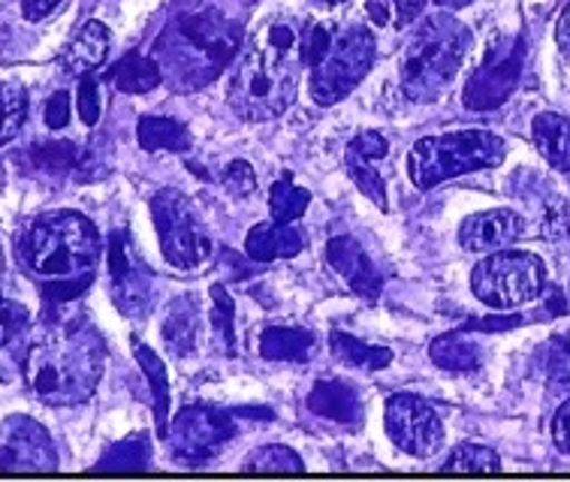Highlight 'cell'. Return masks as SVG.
Masks as SVG:
<instances>
[{
  "mask_svg": "<svg viewBox=\"0 0 570 482\" xmlns=\"http://www.w3.org/2000/svg\"><path fill=\"white\" fill-rule=\"evenodd\" d=\"M106 365V344L91 326H70L28 350L24 380L46 404H79L91 399Z\"/></svg>",
  "mask_w": 570,
  "mask_h": 482,
  "instance_id": "cell-1",
  "label": "cell"
},
{
  "mask_svg": "<svg viewBox=\"0 0 570 482\" xmlns=\"http://www.w3.org/2000/svg\"><path fill=\"white\" fill-rule=\"evenodd\" d=\"M239 24L227 21L220 12L203 10L181 16L157 40L160 70L178 91H197L224 72L239 49Z\"/></svg>",
  "mask_w": 570,
  "mask_h": 482,
  "instance_id": "cell-2",
  "label": "cell"
},
{
  "mask_svg": "<svg viewBox=\"0 0 570 482\" xmlns=\"http://www.w3.org/2000/svg\"><path fill=\"white\" fill-rule=\"evenodd\" d=\"M471 33L450 12L423 19L402 55V91L416 104H435L462 70Z\"/></svg>",
  "mask_w": 570,
  "mask_h": 482,
  "instance_id": "cell-3",
  "label": "cell"
},
{
  "mask_svg": "<svg viewBox=\"0 0 570 482\" xmlns=\"http://www.w3.org/2000/svg\"><path fill=\"white\" fill-rule=\"evenodd\" d=\"M21 257L33 275L76 277L88 275L100 257V233L79 212L40 217L21 242Z\"/></svg>",
  "mask_w": 570,
  "mask_h": 482,
  "instance_id": "cell-4",
  "label": "cell"
},
{
  "mask_svg": "<svg viewBox=\"0 0 570 482\" xmlns=\"http://www.w3.org/2000/svg\"><path fill=\"white\" fill-rule=\"evenodd\" d=\"M299 58L278 55L254 42L229 79V106L245 121H269L287 112L299 91Z\"/></svg>",
  "mask_w": 570,
  "mask_h": 482,
  "instance_id": "cell-5",
  "label": "cell"
},
{
  "mask_svg": "<svg viewBox=\"0 0 570 482\" xmlns=\"http://www.w3.org/2000/svg\"><path fill=\"white\" fill-rule=\"evenodd\" d=\"M508 145L489 130H459V134L425 136L411 148L407 173L420 190L444 185L459 175L492 169L504 160Z\"/></svg>",
  "mask_w": 570,
  "mask_h": 482,
  "instance_id": "cell-6",
  "label": "cell"
},
{
  "mask_svg": "<svg viewBox=\"0 0 570 482\" xmlns=\"http://www.w3.org/2000/svg\"><path fill=\"white\" fill-rule=\"evenodd\" d=\"M474 296L489 308H519L529 305L547 287V268L540 257L525 250H498L474 268Z\"/></svg>",
  "mask_w": 570,
  "mask_h": 482,
  "instance_id": "cell-7",
  "label": "cell"
},
{
  "mask_svg": "<svg viewBox=\"0 0 570 482\" xmlns=\"http://www.w3.org/2000/svg\"><path fill=\"white\" fill-rule=\"evenodd\" d=\"M151 217H155L160 250L169 266L194 272L212 257V238L206 226L190 206L181 190H160L151 199Z\"/></svg>",
  "mask_w": 570,
  "mask_h": 482,
  "instance_id": "cell-8",
  "label": "cell"
},
{
  "mask_svg": "<svg viewBox=\"0 0 570 482\" xmlns=\"http://www.w3.org/2000/svg\"><path fill=\"white\" fill-rule=\"evenodd\" d=\"M374 63V37L365 28H351L332 42L330 52L312 76V94L321 106L344 100L347 94L363 82Z\"/></svg>",
  "mask_w": 570,
  "mask_h": 482,
  "instance_id": "cell-9",
  "label": "cell"
},
{
  "mask_svg": "<svg viewBox=\"0 0 570 482\" xmlns=\"http://www.w3.org/2000/svg\"><path fill=\"white\" fill-rule=\"evenodd\" d=\"M522 63H525V42L519 37L495 40L483 55L478 70L471 72L462 104L471 112H492L501 104H508L510 94L517 91Z\"/></svg>",
  "mask_w": 570,
  "mask_h": 482,
  "instance_id": "cell-10",
  "label": "cell"
},
{
  "mask_svg": "<svg viewBox=\"0 0 570 482\" xmlns=\"http://www.w3.org/2000/svg\"><path fill=\"white\" fill-rule=\"evenodd\" d=\"M386 434L390 441L414 459H429L444 446V425L435 407L420 395H393L386 401Z\"/></svg>",
  "mask_w": 570,
  "mask_h": 482,
  "instance_id": "cell-11",
  "label": "cell"
},
{
  "mask_svg": "<svg viewBox=\"0 0 570 482\" xmlns=\"http://www.w3.org/2000/svg\"><path fill=\"white\" fill-rule=\"evenodd\" d=\"M236 437L227 413L212 407H185L173 422V452L185 462H208Z\"/></svg>",
  "mask_w": 570,
  "mask_h": 482,
  "instance_id": "cell-12",
  "label": "cell"
},
{
  "mask_svg": "<svg viewBox=\"0 0 570 482\" xmlns=\"http://www.w3.org/2000/svg\"><path fill=\"white\" fill-rule=\"evenodd\" d=\"M58 468V450H55L49 431L31 416H10L0 425V471L42 473Z\"/></svg>",
  "mask_w": 570,
  "mask_h": 482,
  "instance_id": "cell-13",
  "label": "cell"
},
{
  "mask_svg": "<svg viewBox=\"0 0 570 482\" xmlns=\"http://www.w3.org/2000/svg\"><path fill=\"white\" fill-rule=\"evenodd\" d=\"M109 277H112V298L121 314L127 317L146 314L151 305V275L125 229H118L109 238Z\"/></svg>",
  "mask_w": 570,
  "mask_h": 482,
  "instance_id": "cell-14",
  "label": "cell"
},
{
  "mask_svg": "<svg viewBox=\"0 0 570 482\" xmlns=\"http://www.w3.org/2000/svg\"><path fill=\"white\" fill-rule=\"evenodd\" d=\"M326 263L335 268V275L342 277L344 284L365 302H377L381 289H384V275L374 268L360 242L351 236H335L326 245Z\"/></svg>",
  "mask_w": 570,
  "mask_h": 482,
  "instance_id": "cell-15",
  "label": "cell"
},
{
  "mask_svg": "<svg viewBox=\"0 0 570 482\" xmlns=\"http://www.w3.org/2000/svg\"><path fill=\"white\" fill-rule=\"evenodd\" d=\"M390 155V145L381 134L374 130H365L347 145L344 151V166H347V175H351L356 187L363 190L368 199H374V206L386 208V181L377 164Z\"/></svg>",
  "mask_w": 570,
  "mask_h": 482,
  "instance_id": "cell-16",
  "label": "cell"
},
{
  "mask_svg": "<svg viewBox=\"0 0 570 482\" xmlns=\"http://www.w3.org/2000/svg\"><path fill=\"white\" fill-rule=\"evenodd\" d=\"M525 236V220L510 212V208H495V212H480L471 215L459 226V242L465 250L483 254V250H501L510 242Z\"/></svg>",
  "mask_w": 570,
  "mask_h": 482,
  "instance_id": "cell-17",
  "label": "cell"
},
{
  "mask_svg": "<svg viewBox=\"0 0 570 482\" xmlns=\"http://www.w3.org/2000/svg\"><path fill=\"white\" fill-rule=\"evenodd\" d=\"M308 411L323 416V420L338 422V425H351L356 429L363 422V399L360 392L338 383V380H321L308 395Z\"/></svg>",
  "mask_w": 570,
  "mask_h": 482,
  "instance_id": "cell-18",
  "label": "cell"
},
{
  "mask_svg": "<svg viewBox=\"0 0 570 482\" xmlns=\"http://www.w3.org/2000/svg\"><path fill=\"white\" fill-rule=\"evenodd\" d=\"M305 247V238L293 224H257L245 238V250L257 263H275V259H291Z\"/></svg>",
  "mask_w": 570,
  "mask_h": 482,
  "instance_id": "cell-19",
  "label": "cell"
},
{
  "mask_svg": "<svg viewBox=\"0 0 570 482\" xmlns=\"http://www.w3.org/2000/svg\"><path fill=\"white\" fill-rule=\"evenodd\" d=\"M106 52H109V31H106V24L104 21H88V24H82L76 31L73 40L67 42L61 61L73 76H88V72L97 70L106 61Z\"/></svg>",
  "mask_w": 570,
  "mask_h": 482,
  "instance_id": "cell-20",
  "label": "cell"
},
{
  "mask_svg": "<svg viewBox=\"0 0 570 482\" xmlns=\"http://www.w3.org/2000/svg\"><path fill=\"white\" fill-rule=\"evenodd\" d=\"M164 341L173 356H187L199 347V305L190 296L173 302L164 319Z\"/></svg>",
  "mask_w": 570,
  "mask_h": 482,
  "instance_id": "cell-21",
  "label": "cell"
},
{
  "mask_svg": "<svg viewBox=\"0 0 570 482\" xmlns=\"http://www.w3.org/2000/svg\"><path fill=\"white\" fill-rule=\"evenodd\" d=\"M531 136L534 145L540 148V155L550 160L559 173L570 169V118L556 112H543L531 124Z\"/></svg>",
  "mask_w": 570,
  "mask_h": 482,
  "instance_id": "cell-22",
  "label": "cell"
},
{
  "mask_svg": "<svg viewBox=\"0 0 570 482\" xmlns=\"http://www.w3.org/2000/svg\"><path fill=\"white\" fill-rule=\"evenodd\" d=\"M429 356H432L438 368L478 371L480 362H483V350H480L478 341L468 335V328H462V332H446V335L432 341Z\"/></svg>",
  "mask_w": 570,
  "mask_h": 482,
  "instance_id": "cell-23",
  "label": "cell"
},
{
  "mask_svg": "<svg viewBox=\"0 0 570 482\" xmlns=\"http://www.w3.org/2000/svg\"><path fill=\"white\" fill-rule=\"evenodd\" d=\"M314 350V335L305 328L272 326L259 338V356L269 362H308Z\"/></svg>",
  "mask_w": 570,
  "mask_h": 482,
  "instance_id": "cell-24",
  "label": "cell"
},
{
  "mask_svg": "<svg viewBox=\"0 0 570 482\" xmlns=\"http://www.w3.org/2000/svg\"><path fill=\"white\" fill-rule=\"evenodd\" d=\"M160 79H164L160 61L146 58V55H139V52L125 55L121 61L115 63V70H112V82L121 94L155 91L157 85H160Z\"/></svg>",
  "mask_w": 570,
  "mask_h": 482,
  "instance_id": "cell-25",
  "label": "cell"
},
{
  "mask_svg": "<svg viewBox=\"0 0 570 482\" xmlns=\"http://www.w3.org/2000/svg\"><path fill=\"white\" fill-rule=\"evenodd\" d=\"M136 362L146 371L148 386H151V399H155V416H157V437L169 434V380H166V365L157 360V353L146 347L142 341L134 344Z\"/></svg>",
  "mask_w": 570,
  "mask_h": 482,
  "instance_id": "cell-26",
  "label": "cell"
},
{
  "mask_svg": "<svg viewBox=\"0 0 570 482\" xmlns=\"http://www.w3.org/2000/svg\"><path fill=\"white\" fill-rule=\"evenodd\" d=\"M136 136H139V145L146 151H187L190 148V130L173 118L146 115L136 127Z\"/></svg>",
  "mask_w": 570,
  "mask_h": 482,
  "instance_id": "cell-27",
  "label": "cell"
},
{
  "mask_svg": "<svg viewBox=\"0 0 570 482\" xmlns=\"http://www.w3.org/2000/svg\"><path fill=\"white\" fill-rule=\"evenodd\" d=\"M332 353H335L344 365L365 371H381L393 362V350L365 344V341L353 338L347 332H332Z\"/></svg>",
  "mask_w": 570,
  "mask_h": 482,
  "instance_id": "cell-28",
  "label": "cell"
},
{
  "mask_svg": "<svg viewBox=\"0 0 570 482\" xmlns=\"http://www.w3.org/2000/svg\"><path fill=\"white\" fill-rule=\"evenodd\" d=\"M148 464H151V437L130 434L104 452L97 471H146Z\"/></svg>",
  "mask_w": 570,
  "mask_h": 482,
  "instance_id": "cell-29",
  "label": "cell"
},
{
  "mask_svg": "<svg viewBox=\"0 0 570 482\" xmlns=\"http://www.w3.org/2000/svg\"><path fill=\"white\" fill-rule=\"evenodd\" d=\"M308 203H312V196H308V190H302V187L293 185L291 173L281 175L269 190L272 220H278V224H293L296 217L305 215Z\"/></svg>",
  "mask_w": 570,
  "mask_h": 482,
  "instance_id": "cell-30",
  "label": "cell"
},
{
  "mask_svg": "<svg viewBox=\"0 0 570 482\" xmlns=\"http://www.w3.org/2000/svg\"><path fill=\"white\" fill-rule=\"evenodd\" d=\"M28 115V94L19 82H0V148L19 136Z\"/></svg>",
  "mask_w": 570,
  "mask_h": 482,
  "instance_id": "cell-31",
  "label": "cell"
},
{
  "mask_svg": "<svg viewBox=\"0 0 570 482\" xmlns=\"http://www.w3.org/2000/svg\"><path fill=\"white\" fill-rule=\"evenodd\" d=\"M233 298L220 284L212 287V332L224 353H236V323H233Z\"/></svg>",
  "mask_w": 570,
  "mask_h": 482,
  "instance_id": "cell-32",
  "label": "cell"
},
{
  "mask_svg": "<svg viewBox=\"0 0 570 482\" xmlns=\"http://www.w3.org/2000/svg\"><path fill=\"white\" fill-rule=\"evenodd\" d=\"M245 471L254 473H302L305 464L287 446H259L245 459Z\"/></svg>",
  "mask_w": 570,
  "mask_h": 482,
  "instance_id": "cell-33",
  "label": "cell"
},
{
  "mask_svg": "<svg viewBox=\"0 0 570 482\" xmlns=\"http://www.w3.org/2000/svg\"><path fill=\"white\" fill-rule=\"evenodd\" d=\"M429 0H368V16L377 24H395V28H405L411 21L423 12Z\"/></svg>",
  "mask_w": 570,
  "mask_h": 482,
  "instance_id": "cell-34",
  "label": "cell"
},
{
  "mask_svg": "<svg viewBox=\"0 0 570 482\" xmlns=\"http://www.w3.org/2000/svg\"><path fill=\"white\" fill-rule=\"evenodd\" d=\"M501 462L498 455L487 446H478V443H462L456 450L450 452V459L444 462V471H462V473H478V471H498Z\"/></svg>",
  "mask_w": 570,
  "mask_h": 482,
  "instance_id": "cell-35",
  "label": "cell"
},
{
  "mask_svg": "<svg viewBox=\"0 0 570 482\" xmlns=\"http://www.w3.org/2000/svg\"><path fill=\"white\" fill-rule=\"evenodd\" d=\"M33 164L49 169V173H67L79 164V148L73 142H49L33 151Z\"/></svg>",
  "mask_w": 570,
  "mask_h": 482,
  "instance_id": "cell-36",
  "label": "cell"
},
{
  "mask_svg": "<svg viewBox=\"0 0 570 482\" xmlns=\"http://www.w3.org/2000/svg\"><path fill=\"white\" fill-rule=\"evenodd\" d=\"M543 368L547 377L556 386H568L570 390V341L568 338H552V344L543 353Z\"/></svg>",
  "mask_w": 570,
  "mask_h": 482,
  "instance_id": "cell-37",
  "label": "cell"
},
{
  "mask_svg": "<svg viewBox=\"0 0 570 482\" xmlns=\"http://www.w3.org/2000/svg\"><path fill=\"white\" fill-rule=\"evenodd\" d=\"M28 319H31V314H28L24 305L0 296V347L16 338V335H21L24 326H28Z\"/></svg>",
  "mask_w": 570,
  "mask_h": 482,
  "instance_id": "cell-38",
  "label": "cell"
},
{
  "mask_svg": "<svg viewBox=\"0 0 570 482\" xmlns=\"http://www.w3.org/2000/svg\"><path fill=\"white\" fill-rule=\"evenodd\" d=\"M76 106H79V115H82V124L94 127L100 121V112H104V104H100V88L94 82L91 76H85L79 82V91H76Z\"/></svg>",
  "mask_w": 570,
  "mask_h": 482,
  "instance_id": "cell-39",
  "label": "cell"
},
{
  "mask_svg": "<svg viewBox=\"0 0 570 482\" xmlns=\"http://www.w3.org/2000/svg\"><path fill=\"white\" fill-rule=\"evenodd\" d=\"M224 185L233 196H248L254 194V187H257V178H254V169L245 160H233L227 166V175H224Z\"/></svg>",
  "mask_w": 570,
  "mask_h": 482,
  "instance_id": "cell-40",
  "label": "cell"
},
{
  "mask_svg": "<svg viewBox=\"0 0 570 482\" xmlns=\"http://www.w3.org/2000/svg\"><path fill=\"white\" fill-rule=\"evenodd\" d=\"M330 46H332L330 28L314 24V28H308V33H305V52H302V58H305L308 67H317V63L326 58V52H330Z\"/></svg>",
  "mask_w": 570,
  "mask_h": 482,
  "instance_id": "cell-41",
  "label": "cell"
},
{
  "mask_svg": "<svg viewBox=\"0 0 570 482\" xmlns=\"http://www.w3.org/2000/svg\"><path fill=\"white\" fill-rule=\"evenodd\" d=\"M42 118H46V127H52V130H63L67 127V121H70V97L63 91L52 94L49 97V104H46V112H42Z\"/></svg>",
  "mask_w": 570,
  "mask_h": 482,
  "instance_id": "cell-42",
  "label": "cell"
},
{
  "mask_svg": "<svg viewBox=\"0 0 570 482\" xmlns=\"http://www.w3.org/2000/svg\"><path fill=\"white\" fill-rule=\"evenodd\" d=\"M552 441L559 446L561 452H568L570 455V399L564 401L556 413V420H552Z\"/></svg>",
  "mask_w": 570,
  "mask_h": 482,
  "instance_id": "cell-43",
  "label": "cell"
},
{
  "mask_svg": "<svg viewBox=\"0 0 570 482\" xmlns=\"http://www.w3.org/2000/svg\"><path fill=\"white\" fill-rule=\"evenodd\" d=\"M63 0H21V12L28 21H42L49 19Z\"/></svg>",
  "mask_w": 570,
  "mask_h": 482,
  "instance_id": "cell-44",
  "label": "cell"
},
{
  "mask_svg": "<svg viewBox=\"0 0 570 482\" xmlns=\"http://www.w3.org/2000/svg\"><path fill=\"white\" fill-rule=\"evenodd\" d=\"M556 40H559L561 52H564L570 58V3H568V7H564V12H561L559 28H556Z\"/></svg>",
  "mask_w": 570,
  "mask_h": 482,
  "instance_id": "cell-45",
  "label": "cell"
},
{
  "mask_svg": "<svg viewBox=\"0 0 570 482\" xmlns=\"http://www.w3.org/2000/svg\"><path fill=\"white\" fill-rule=\"evenodd\" d=\"M441 10H459V7H468L471 0H435Z\"/></svg>",
  "mask_w": 570,
  "mask_h": 482,
  "instance_id": "cell-46",
  "label": "cell"
},
{
  "mask_svg": "<svg viewBox=\"0 0 570 482\" xmlns=\"http://www.w3.org/2000/svg\"><path fill=\"white\" fill-rule=\"evenodd\" d=\"M323 3H332V7H335V3H344V0H323Z\"/></svg>",
  "mask_w": 570,
  "mask_h": 482,
  "instance_id": "cell-47",
  "label": "cell"
}]
</instances>
